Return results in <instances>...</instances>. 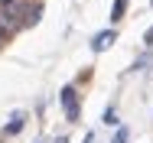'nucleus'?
<instances>
[{
    "mask_svg": "<svg viewBox=\"0 0 153 143\" xmlns=\"http://www.w3.org/2000/svg\"><path fill=\"white\" fill-rule=\"evenodd\" d=\"M130 140V130L127 127H117V133H114V143H127Z\"/></svg>",
    "mask_w": 153,
    "mask_h": 143,
    "instance_id": "39448f33",
    "label": "nucleus"
},
{
    "mask_svg": "<svg viewBox=\"0 0 153 143\" xmlns=\"http://www.w3.org/2000/svg\"><path fill=\"white\" fill-rule=\"evenodd\" d=\"M56 143H65V140H56Z\"/></svg>",
    "mask_w": 153,
    "mask_h": 143,
    "instance_id": "0eeeda50",
    "label": "nucleus"
},
{
    "mask_svg": "<svg viewBox=\"0 0 153 143\" xmlns=\"http://www.w3.org/2000/svg\"><path fill=\"white\" fill-rule=\"evenodd\" d=\"M114 36H117L114 29H104V33H98V36L91 39V49H94V52H104V49H111V46H114Z\"/></svg>",
    "mask_w": 153,
    "mask_h": 143,
    "instance_id": "f03ea898",
    "label": "nucleus"
},
{
    "mask_svg": "<svg viewBox=\"0 0 153 143\" xmlns=\"http://www.w3.org/2000/svg\"><path fill=\"white\" fill-rule=\"evenodd\" d=\"M62 107H65V117L68 120H78V101H75L72 88H62Z\"/></svg>",
    "mask_w": 153,
    "mask_h": 143,
    "instance_id": "f257e3e1",
    "label": "nucleus"
},
{
    "mask_svg": "<svg viewBox=\"0 0 153 143\" xmlns=\"http://www.w3.org/2000/svg\"><path fill=\"white\" fill-rule=\"evenodd\" d=\"M20 127H23V114H16L10 124H7V133H20Z\"/></svg>",
    "mask_w": 153,
    "mask_h": 143,
    "instance_id": "20e7f679",
    "label": "nucleus"
},
{
    "mask_svg": "<svg viewBox=\"0 0 153 143\" xmlns=\"http://www.w3.org/2000/svg\"><path fill=\"white\" fill-rule=\"evenodd\" d=\"M143 39H147V46H153V26L147 29V36H143Z\"/></svg>",
    "mask_w": 153,
    "mask_h": 143,
    "instance_id": "423d86ee",
    "label": "nucleus"
},
{
    "mask_svg": "<svg viewBox=\"0 0 153 143\" xmlns=\"http://www.w3.org/2000/svg\"><path fill=\"white\" fill-rule=\"evenodd\" d=\"M124 7H127V0H114V10H111V20H114V23L124 16Z\"/></svg>",
    "mask_w": 153,
    "mask_h": 143,
    "instance_id": "7ed1b4c3",
    "label": "nucleus"
}]
</instances>
